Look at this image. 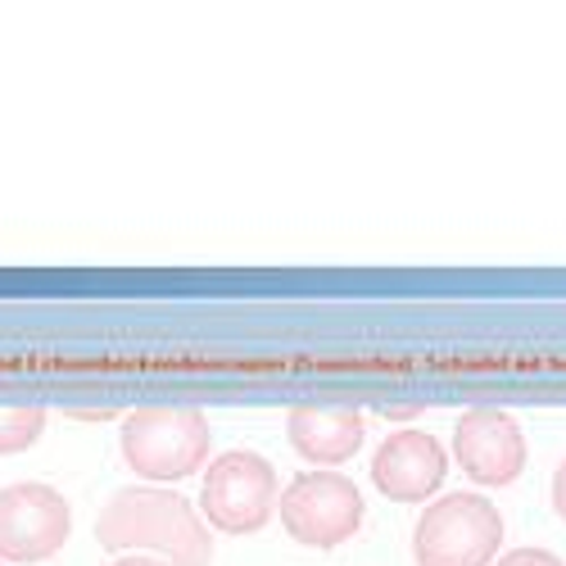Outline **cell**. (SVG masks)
Instances as JSON below:
<instances>
[{
	"mask_svg": "<svg viewBox=\"0 0 566 566\" xmlns=\"http://www.w3.org/2000/svg\"><path fill=\"white\" fill-rule=\"evenodd\" d=\"M503 548V516L481 494L436 499L412 531L417 566H490Z\"/></svg>",
	"mask_w": 566,
	"mask_h": 566,
	"instance_id": "cell-3",
	"label": "cell"
},
{
	"mask_svg": "<svg viewBox=\"0 0 566 566\" xmlns=\"http://www.w3.org/2000/svg\"><path fill=\"white\" fill-rule=\"evenodd\" d=\"M0 566H6V562H0Z\"/></svg>",
	"mask_w": 566,
	"mask_h": 566,
	"instance_id": "cell-15",
	"label": "cell"
},
{
	"mask_svg": "<svg viewBox=\"0 0 566 566\" xmlns=\"http://www.w3.org/2000/svg\"><path fill=\"white\" fill-rule=\"evenodd\" d=\"M417 412H421V408H386V417H395V421H399V417L408 421V417H417Z\"/></svg>",
	"mask_w": 566,
	"mask_h": 566,
	"instance_id": "cell-14",
	"label": "cell"
},
{
	"mask_svg": "<svg viewBox=\"0 0 566 566\" xmlns=\"http://www.w3.org/2000/svg\"><path fill=\"white\" fill-rule=\"evenodd\" d=\"M45 431V408L36 403H0V458L28 453Z\"/></svg>",
	"mask_w": 566,
	"mask_h": 566,
	"instance_id": "cell-10",
	"label": "cell"
},
{
	"mask_svg": "<svg viewBox=\"0 0 566 566\" xmlns=\"http://www.w3.org/2000/svg\"><path fill=\"white\" fill-rule=\"evenodd\" d=\"M96 539L109 553H146L164 566L213 562V535L205 516L168 485H123L96 516Z\"/></svg>",
	"mask_w": 566,
	"mask_h": 566,
	"instance_id": "cell-1",
	"label": "cell"
},
{
	"mask_svg": "<svg viewBox=\"0 0 566 566\" xmlns=\"http://www.w3.org/2000/svg\"><path fill=\"white\" fill-rule=\"evenodd\" d=\"M286 436L300 458L317 467H336L363 449L367 421L358 408H326V403H300L286 417Z\"/></svg>",
	"mask_w": 566,
	"mask_h": 566,
	"instance_id": "cell-9",
	"label": "cell"
},
{
	"mask_svg": "<svg viewBox=\"0 0 566 566\" xmlns=\"http://www.w3.org/2000/svg\"><path fill=\"white\" fill-rule=\"evenodd\" d=\"M453 458L476 485L499 490L526 471L522 421L503 408H467L453 427Z\"/></svg>",
	"mask_w": 566,
	"mask_h": 566,
	"instance_id": "cell-7",
	"label": "cell"
},
{
	"mask_svg": "<svg viewBox=\"0 0 566 566\" xmlns=\"http://www.w3.org/2000/svg\"><path fill=\"white\" fill-rule=\"evenodd\" d=\"M109 566H164L159 557H146V553H123L118 562H109Z\"/></svg>",
	"mask_w": 566,
	"mask_h": 566,
	"instance_id": "cell-13",
	"label": "cell"
},
{
	"mask_svg": "<svg viewBox=\"0 0 566 566\" xmlns=\"http://www.w3.org/2000/svg\"><path fill=\"white\" fill-rule=\"evenodd\" d=\"M553 512L566 522V458H562V467L553 471Z\"/></svg>",
	"mask_w": 566,
	"mask_h": 566,
	"instance_id": "cell-12",
	"label": "cell"
},
{
	"mask_svg": "<svg viewBox=\"0 0 566 566\" xmlns=\"http://www.w3.org/2000/svg\"><path fill=\"white\" fill-rule=\"evenodd\" d=\"M123 458L140 481H186L209 458V417L186 403L136 408L123 421Z\"/></svg>",
	"mask_w": 566,
	"mask_h": 566,
	"instance_id": "cell-2",
	"label": "cell"
},
{
	"mask_svg": "<svg viewBox=\"0 0 566 566\" xmlns=\"http://www.w3.org/2000/svg\"><path fill=\"white\" fill-rule=\"evenodd\" d=\"M73 531V512L60 490L19 481L0 490V562H51Z\"/></svg>",
	"mask_w": 566,
	"mask_h": 566,
	"instance_id": "cell-6",
	"label": "cell"
},
{
	"mask_svg": "<svg viewBox=\"0 0 566 566\" xmlns=\"http://www.w3.org/2000/svg\"><path fill=\"white\" fill-rule=\"evenodd\" d=\"M286 535L304 548H340L363 526V490L340 471H304L276 499Z\"/></svg>",
	"mask_w": 566,
	"mask_h": 566,
	"instance_id": "cell-5",
	"label": "cell"
},
{
	"mask_svg": "<svg viewBox=\"0 0 566 566\" xmlns=\"http://www.w3.org/2000/svg\"><path fill=\"white\" fill-rule=\"evenodd\" d=\"M449 471V453L427 431H395L371 458V481L395 503H427Z\"/></svg>",
	"mask_w": 566,
	"mask_h": 566,
	"instance_id": "cell-8",
	"label": "cell"
},
{
	"mask_svg": "<svg viewBox=\"0 0 566 566\" xmlns=\"http://www.w3.org/2000/svg\"><path fill=\"white\" fill-rule=\"evenodd\" d=\"M494 566H562L553 553H544V548H512V553H503Z\"/></svg>",
	"mask_w": 566,
	"mask_h": 566,
	"instance_id": "cell-11",
	"label": "cell"
},
{
	"mask_svg": "<svg viewBox=\"0 0 566 566\" xmlns=\"http://www.w3.org/2000/svg\"><path fill=\"white\" fill-rule=\"evenodd\" d=\"M281 485L263 453L231 449L218 462H209L200 485V512L205 526H218L222 535H259L276 512Z\"/></svg>",
	"mask_w": 566,
	"mask_h": 566,
	"instance_id": "cell-4",
	"label": "cell"
}]
</instances>
